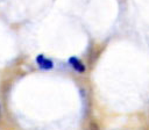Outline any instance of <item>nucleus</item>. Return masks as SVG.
<instances>
[{"label": "nucleus", "mask_w": 149, "mask_h": 130, "mask_svg": "<svg viewBox=\"0 0 149 130\" xmlns=\"http://www.w3.org/2000/svg\"><path fill=\"white\" fill-rule=\"evenodd\" d=\"M0 118H1V108H0Z\"/></svg>", "instance_id": "nucleus-3"}, {"label": "nucleus", "mask_w": 149, "mask_h": 130, "mask_svg": "<svg viewBox=\"0 0 149 130\" xmlns=\"http://www.w3.org/2000/svg\"><path fill=\"white\" fill-rule=\"evenodd\" d=\"M69 64H70L77 72H79V73H83V72H85V70H86L85 65H84L77 57H70V58H69Z\"/></svg>", "instance_id": "nucleus-2"}, {"label": "nucleus", "mask_w": 149, "mask_h": 130, "mask_svg": "<svg viewBox=\"0 0 149 130\" xmlns=\"http://www.w3.org/2000/svg\"><path fill=\"white\" fill-rule=\"evenodd\" d=\"M36 63H37L38 67L42 70H51L54 67L52 60H50L49 58H45L43 55H38L36 57Z\"/></svg>", "instance_id": "nucleus-1"}]
</instances>
